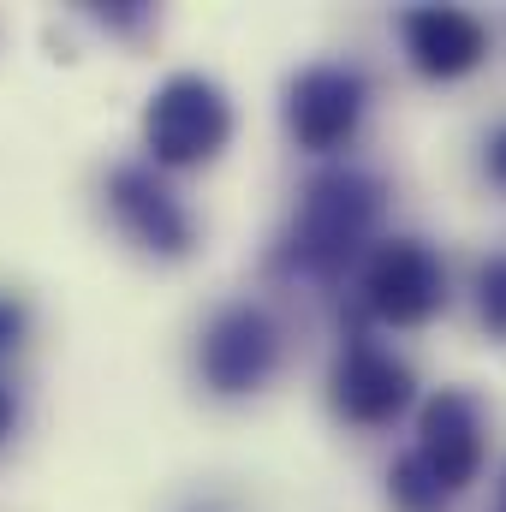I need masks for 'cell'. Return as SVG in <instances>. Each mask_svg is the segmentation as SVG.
I'll return each instance as SVG.
<instances>
[{
  "label": "cell",
  "instance_id": "4",
  "mask_svg": "<svg viewBox=\"0 0 506 512\" xmlns=\"http://www.w3.org/2000/svg\"><path fill=\"white\" fill-rule=\"evenodd\" d=\"M280 364V334L268 322V310L256 304H227L209 328H203V346H197V370L209 393L221 399H245L274 376Z\"/></svg>",
  "mask_w": 506,
  "mask_h": 512
},
{
  "label": "cell",
  "instance_id": "6",
  "mask_svg": "<svg viewBox=\"0 0 506 512\" xmlns=\"http://www.w3.org/2000/svg\"><path fill=\"white\" fill-rule=\"evenodd\" d=\"M411 453L447 495L471 489L477 471H483V411H477V399L459 393V387H441L417 417V447Z\"/></svg>",
  "mask_w": 506,
  "mask_h": 512
},
{
  "label": "cell",
  "instance_id": "8",
  "mask_svg": "<svg viewBox=\"0 0 506 512\" xmlns=\"http://www.w3.org/2000/svg\"><path fill=\"white\" fill-rule=\"evenodd\" d=\"M411 370L393 358V352H381L376 340H352L346 352H340V364H334V411L346 417V423H364V429H381V423H393L405 405H411Z\"/></svg>",
  "mask_w": 506,
  "mask_h": 512
},
{
  "label": "cell",
  "instance_id": "15",
  "mask_svg": "<svg viewBox=\"0 0 506 512\" xmlns=\"http://www.w3.org/2000/svg\"><path fill=\"white\" fill-rule=\"evenodd\" d=\"M12 429H18V393H12V387L0 382V441H6Z\"/></svg>",
  "mask_w": 506,
  "mask_h": 512
},
{
  "label": "cell",
  "instance_id": "10",
  "mask_svg": "<svg viewBox=\"0 0 506 512\" xmlns=\"http://www.w3.org/2000/svg\"><path fill=\"white\" fill-rule=\"evenodd\" d=\"M387 501H393L399 512H447L453 495H447L423 465H417V453H405V459L387 471Z\"/></svg>",
  "mask_w": 506,
  "mask_h": 512
},
{
  "label": "cell",
  "instance_id": "9",
  "mask_svg": "<svg viewBox=\"0 0 506 512\" xmlns=\"http://www.w3.org/2000/svg\"><path fill=\"white\" fill-rule=\"evenodd\" d=\"M405 54L423 78L447 84V78H465L483 66L489 30H483V18H471L459 6H417V12H405Z\"/></svg>",
  "mask_w": 506,
  "mask_h": 512
},
{
  "label": "cell",
  "instance_id": "16",
  "mask_svg": "<svg viewBox=\"0 0 506 512\" xmlns=\"http://www.w3.org/2000/svg\"><path fill=\"white\" fill-rule=\"evenodd\" d=\"M501 512H506V495H501Z\"/></svg>",
  "mask_w": 506,
  "mask_h": 512
},
{
  "label": "cell",
  "instance_id": "13",
  "mask_svg": "<svg viewBox=\"0 0 506 512\" xmlns=\"http://www.w3.org/2000/svg\"><path fill=\"white\" fill-rule=\"evenodd\" d=\"M483 161H489V179H495V185H506V126L489 131V149H483Z\"/></svg>",
  "mask_w": 506,
  "mask_h": 512
},
{
  "label": "cell",
  "instance_id": "3",
  "mask_svg": "<svg viewBox=\"0 0 506 512\" xmlns=\"http://www.w3.org/2000/svg\"><path fill=\"white\" fill-rule=\"evenodd\" d=\"M447 304L441 256L423 239H381L364 262V310L381 328H423Z\"/></svg>",
  "mask_w": 506,
  "mask_h": 512
},
{
  "label": "cell",
  "instance_id": "12",
  "mask_svg": "<svg viewBox=\"0 0 506 512\" xmlns=\"http://www.w3.org/2000/svg\"><path fill=\"white\" fill-rule=\"evenodd\" d=\"M24 334H30V310H24V298L0 292V358H12V352L24 346Z\"/></svg>",
  "mask_w": 506,
  "mask_h": 512
},
{
  "label": "cell",
  "instance_id": "14",
  "mask_svg": "<svg viewBox=\"0 0 506 512\" xmlns=\"http://www.w3.org/2000/svg\"><path fill=\"white\" fill-rule=\"evenodd\" d=\"M96 18H102V24H143L149 12H143L137 0H126V6H96Z\"/></svg>",
  "mask_w": 506,
  "mask_h": 512
},
{
  "label": "cell",
  "instance_id": "2",
  "mask_svg": "<svg viewBox=\"0 0 506 512\" xmlns=\"http://www.w3.org/2000/svg\"><path fill=\"white\" fill-rule=\"evenodd\" d=\"M233 137V102L203 72H173L143 108V149L155 167H203Z\"/></svg>",
  "mask_w": 506,
  "mask_h": 512
},
{
  "label": "cell",
  "instance_id": "5",
  "mask_svg": "<svg viewBox=\"0 0 506 512\" xmlns=\"http://www.w3.org/2000/svg\"><path fill=\"white\" fill-rule=\"evenodd\" d=\"M364 102H370V84L358 66H304L286 90V126L304 149L316 155H334L358 137V120H364Z\"/></svg>",
  "mask_w": 506,
  "mask_h": 512
},
{
  "label": "cell",
  "instance_id": "11",
  "mask_svg": "<svg viewBox=\"0 0 506 512\" xmlns=\"http://www.w3.org/2000/svg\"><path fill=\"white\" fill-rule=\"evenodd\" d=\"M477 310H483L489 334H501L506 340V251L489 256V262L477 268Z\"/></svg>",
  "mask_w": 506,
  "mask_h": 512
},
{
  "label": "cell",
  "instance_id": "1",
  "mask_svg": "<svg viewBox=\"0 0 506 512\" xmlns=\"http://www.w3.org/2000/svg\"><path fill=\"white\" fill-rule=\"evenodd\" d=\"M381 215V179L358 173V167H340V173H322L310 179L298 215H292V239H286V256L316 274V280H334L346 274V262L364 251L370 227Z\"/></svg>",
  "mask_w": 506,
  "mask_h": 512
},
{
  "label": "cell",
  "instance_id": "7",
  "mask_svg": "<svg viewBox=\"0 0 506 512\" xmlns=\"http://www.w3.org/2000/svg\"><path fill=\"white\" fill-rule=\"evenodd\" d=\"M108 209L114 221L131 233V245H143L149 256H185L197 227L185 215V203L155 179V167H114L108 173Z\"/></svg>",
  "mask_w": 506,
  "mask_h": 512
}]
</instances>
